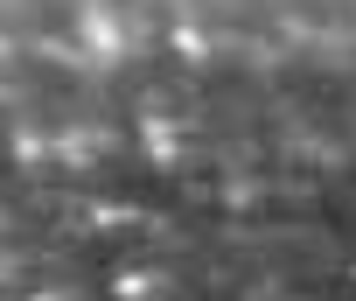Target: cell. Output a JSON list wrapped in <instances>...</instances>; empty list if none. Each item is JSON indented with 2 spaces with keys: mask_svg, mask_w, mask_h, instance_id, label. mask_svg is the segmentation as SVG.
I'll return each mask as SVG.
<instances>
[{
  "mask_svg": "<svg viewBox=\"0 0 356 301\" xmlns=\"http://www.w3.org/2000/svg\"><path fill=\"white\" fill-rule=\"evenodd\" d=\"M77 43H84L91 63H133L147 49V22L126 0H84L77 8Z\"/></svg>",
  "mask_w": 356,
  "mask_h": 301,
  "instance_id": "obj_1",
  "label": "cell"
}]
</instances>
